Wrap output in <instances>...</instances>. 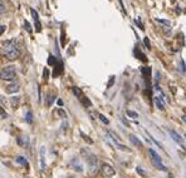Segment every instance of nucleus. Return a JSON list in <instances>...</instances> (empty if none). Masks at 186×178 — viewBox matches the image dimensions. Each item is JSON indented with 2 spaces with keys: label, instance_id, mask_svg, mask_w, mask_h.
<instances>
[{
  "label": "nucleus",
  "instance_id": "a878e982",
  "mask_svg": "<svg viewBox=\"0 0 186 178\" xmlns=\"http://www.w3.org/2000/svg\"><path fill=\"white\" fill-rule=\"evenodd\" d=\"M135 23L138 25V28H140L141 30H143V29H145V28H143V25H142V23L140 22V19H138V18H137V19H135Z\"/></svg>",
  "mask_w": 186,
  "mask_h": 178
},
{
  "label": "nucleus",
  "instance_id": "aec40b11",
  "mask_svg": "<svg viewBox=\"0 0 186 178\" xmlns=\"http://www.w3.org/2000/svg\"><path fill=\"white\" fill-rule=\"evenodd\" d=\"M16 162H18V163H20V164H24L25 167L28 166V162L24 159V157H18V158H16Z\"/></svg>",
  "mask_w": 186,
  "mask_h": 178
},
{
  "label": "nucleus",
  "instance_id": "7ed1b4c3",
  "mask_svg": "<svg viewBox=\"0 0 186 178\" xmlns=\"http://www.w3.org/2000/svg\"><path fill=\"white\" fill-rule=\"evenodd\" d=\"M16 77L15 68L12 67H5L2 72H0V79L2 80H13Z\"/></svg>",
  "mask_w": 186,
  "mask_h": 178
},
{
  "label": "nucleus",
  "instance_id": "a211bd4d",
  "mask_svg": "<svg viewBox=\"0 0 186 178\" xmlns=\"http://www.w3.org/2000/svg\"><path fill=\"white\" fill-rule=\"evenodd\" d=\"M6 12V5L3 0H0V14H4Z\"/></svg>",
  "mask_w": 186,
  "mask_h": 178
},
{
  "label": "nucleus",
  "instance_id": "f03ea898",
  "mask_svg": "<svg viewBox=\"0 0 186 178\" xmlns=\"http://www.w3.org/2000/svg\"><path fill=\"white\" fill-rule=\"evenodd\" d=\"M86 161H87L88 168H89V173L91 174L97 173V171L99 169V163H98V158H97V157L95 154H88Z\"/></svg>",
  "mask_w": 186,
  "mask_h": 178
},
{
  "label": "nucleus",
  "instance_id": "412c9836",
  "mask_svg": "<svg viewBox=\"0 0 186 178\" xmlns=\"http://www.w3.org/2000/svg\"><path fill=\"white\" fill-rule=\"evenodd\" d=\"M30 13H32V15H33V18H34V22H38V20H39V15H38V13L35 12L34 9H30Z\"/></svg>",
  "mask_w": 186,
  "mask_h": 178
},
{
  "label": "nucleus",
  "instance_id": "72a5a7b5",
  "mask_svg": "<svg viewBox=\"0 0 186 178\" xmlns=\"http://www.w3.org/2000/svg\"><path fill=\"white\" fill-rule=\"evenodd\" d=\"M182 120L186 123V116H182Z\"/></svg>",
  "mask_w": 186,
  "mask_h": 178
},
{
  "label": "nucleus",
  "instance_id": "9b49d317",
  "mask_svg": "<svg viewBox=\"0 0 186 178\" xmlns=\"http://www.w3.org/2000/svg\"><path fill=\"white\" fill-rule=\"evenodd\" d=\"M135 55H136V57H137L138 59H141L142 61H147V58L145 57V54L142 53V51H140V50H138L137 48L135 49Z\"/></svg>",
  "mask_w": 186,
  "mask_h": 178
},
{
  "label": "nucleus",
  "instance_id": "c9c22d12",
  "mask_svg": "<svg viewBox=\"0 0 186 178\" xmlns=\"http://www.w3.org/2000/svg\"><path fill=\"white\" fill-rule=\"evenodd\" d=\"M185 138H186V135H185Z\"/></svg>",
  "mask_w": 186,
  "mask_h": 178
},
{
  "label": "nucleus",
  "instance_id": "c756f323",
  "mask_svg": "<svg viewBox=\"0 0 186 178\" xmlns=\"http://www.w3.org/2000/svg\"><path fill=\"white\" fill-rule=\"evenodd\" d=\"M80 134H82V137H83V138H84V139H86V141H87L88 143H93V141H92V139H89V138L87 137V135H84L83 133H80Z\"/></svg>",
  "mask_w": 186,
  "mask_h": 178
},
{
  "label": "nucleus",
  "instance_id": "9d476101",
  "mask_svg": "<svg viewBox=\"0 0 186 178\" xmlns=\"http://www.w3.org/2000/svg\"><path fill=\"white\" fill-rule=\"evenodd\" d=\"M10 103H12V107H13L14 109H16L18 106H19V103H20V98H19V97H13V98H10Z\"/></svg>",
  "mask_w": 186,
  "mask_h": 178
},
{
  "label": "nucleus",
  "instance_id": "423d86ee",
  "mask_svg": "<svg viewBox=\"0 0 186 178\" xmlns=\"http://www.w3.org/2000/svg\"><path fill=\"white\" fill-rule=\"evenodd\" d=\"M170 134H171V137H172V139L176 142V143H179V144H184V139L181 138V135L176 132V131H173V129H170Z\"/></svg>",
  "mask_w": 186,
  "mask_h": 178
},
{
  "label": "nucleus",
  "instance_id": "c85d7f7f",
  "mask_svg": "<svg viewBox=\"0 0 186 178\" xmlns=\"http://www.w3.org/2000/svg\"><path fill=\"white\" fill-rule=\"evenodd\" d=\"M136 171H137V173H138V174H141V176H146V172H143V171L140 168V167H137Z\"/></svg>",
  "mask_w": 186,
  "mask_h": 178
},
{
  "label": "nucleus",
  "instance_id": "dca6fc26",
  "mask_svg": "<svg viewBox=\"0 0 186 178\" xmlns=\"http://www.w3.org/2000/svg\"><path fill=\"white\" fill-rule=\"evenodd\" d=\"M40 152H42V169H44L45 168V157H44V152H45V149H44V147H42V149H40Z\"/></svg>",
  "mask_w": 186,
  "mask_h": 178
},
{
  "label": "nucleus",
  "instance_id": "f3484780",
  "mask_svg": "<svg viewBox=\"0 0 186 178\" xmlns=\"http://www.w3.org/2000/svg\"><path fill=\"white\" fill-rule=\"evenodd\" d=\"M127 116H128L130 118H132V119L138 118V114H137L136 112H133V110H127Z\"/></svg>",
  "mask_w": 186,
  "mask_h": 178
},
{
  "label": "nucleus",
  "instance_id": "0eeeda50",
  "mask_svg": "<svg viewBox=\"0 0 186 178\" xmlns=\"http://www.w3.org/2000/svg\"><path fill=\"white\" fill-rule=\"evenodd\" d=\"M130 139H131V142L133 143V144H135L136 145V147H138V148H142V142L136 137V135L135 134H131L130 135Z\"/></svg>",
  "mask_w": 186,
  "mask_h": 178
},
{
  "label": "nucleus",
  "instance_id": "39448f33",
  "mask_svg": "<svg viewBox=\"0 0 186 178\" xmlns=\"http://www.w3.org/2000/svg\"><path fill=\"white\" fill-rule=\"evenodd\" d=\"M101 172H102L103 177H112V176H115V173H116L115 168H113L111 164H107V163L102 164V167H101Z\"/></svg>",
  "mask_w": 186,
  "mask_h": 178
},
{
  "label": "nucleus",
  "instance_id": "f257e3e1",
  "mask_svg": "<svg viewBox=\"0 0 186 178\" xmlns=\"http://www.w3.org/2000/svg\"><path fill=\"white\" fill-rule=\"evenodd\" d=\"M3 54L6 57V59L15 60L20 55V49L14 40H6L3 44Z\"/></svg>",
  "mask_w": 186,
  "mask_h": 178
},
{
  "label": "nucleus",
  "instance_id": "6ab92c4d",
  "mask_svg": "<svg viewBox=\"0 0 186 178\" xmlns=\"http://www.w3.org/2000/svg\"><path fill=\"white\" fill-rule=\"evenodd\" d=\"M57 63H58V60L54 58V57H49V59H48V64H50V65H55L57 64Z\"/></svg>",
  "mask_w": 186,
  "mask_h": 178
},
{
  "label": "nucleus",
  "instance_id": "f704fd0d",
  "mask_svg": "<svg viewBox=\"0 0 186 178\" xmlns=\"http://www.w3.org/2000/svg\"><path fill=\"white\" fill-rule=\"evenodd\" d=\"M169 178H173V176H172V174H170V176H169Z\"/></svg>",
  "mask_w": 186,
  "mask_h": 178
},
{
  "label": "nucleus",
  "instance_id": "393cba45",
  "mask_svg": "<svg viewBox=\"0 0 186 178\" xmlns=\"http://www.w3.org/2000/svg\"><path fill=\"white\" fill-rule=\"evenodd\" d=\"M98 117H99V119H101V120H102L103 123H105V124H108V123H109V120H108V119H107V118H106L105 116H103V114H99Z\"/></svg>",
  "mask_w": 186,
  "mask_h": 178
},
{
  "label": "nucleus",
  "instance_id": "473e14b6",
  "mask_svg": "<svg viewBox=\"0 0 186 178\" xmlns=\"http://www.w3.org/2000/svg\"><path fill=\"white\" fill-rule=\"evenodd\" d=\"M58 104H59V106H60V107H62V106H63V102H62V100H60V99H58Z\"/></svg>",
  "mask_w": 186,
  "mask_h": 178
},
{
  "label": "nucleus",
  "instance_id": "bb28decb",
  "mask_svg": "<svg viewBox=\"0 0 186 178\" xmlns=\"http://www.w3.org/2000/svg\"><path fill=\"white\" fill-rule=\"evenodd\" d=\"M113 83H115V77H111V79H109V82H108V88H111L112 86H113Z\"/></svg>",
  "mask_w": 186,
  "mask_h": 178
},
{
  "label": "nucleus",
  "instance_id": "b1692460",
  "mask_svg": "<svg viewBox=\"0 0 186 178\" xmlns=\"http://www.w3.org/2000/svg\"><path fill=\"white\" fill-rule=\"evenodd\" d=\"M24 25H25V29H27V31L28 33H32V26H30V24H29V22H24Z\"/></svg>",
  "mask_w": 186,
  "mask_h": 178
},
{
  "label": "nucleus",
  "instance_id": "20e7f679",
  "mask_svg": "<svg viewBox=\"0 0 186 178\" xmlns=\"http://www.w3.org/2000/svg\"><path fill=\"white\" fill-rule=\"evenodd\" d=\"M150 155H151V159H152L153 166L156 167L157 169L163 171V172H166V171H167L166 167H165V166L162 164V162H161V157L156 153V151H155V149H150Z\"/></svg>",
  "mask_w": 186,
  "mask_h": 178
},
{
  "label": "nucleus",
  "instance_id": "5701e85b",
  "mask_svg": "<svg viewBox=\"0 0 186 178\" xmlns=\"http://www.w3.org/2000/svg\"><path fill=\"white\" fill-rule=\"evenodd\" d=\"M143 43H145V45L147 47V49H151V43H150V39H148L147 37L143 39Z\"/></svg>",
  "mask_w": 186,
  "mask_h": 178
},
{
  "label": "nucleus",
  "instance_id": "cd10ccee",
  "mask_svg": "<svg viewBox=\"0 0 186 178\" xmlns=\"http://www.w3.org/2000/svg\"><path fill=\"white\" fill-rule=\"evenodd\" d=\"M35 30H37V31H40V30H42V25H40L39 22H35Z\"/></svg>",
  "mask_w": 186,
  "mask_h": 178
},
{
  "label": "nucleus",
  "instance_id": "ddd939ff",
  "mask_svg": "<svg viewBox=\"0 0 186 178\" xmlns=\"http://www.w3.org/2000/svg\"><path fill=\"white\" fill-rule=\"evenodd\" d=\"M142 73L145 75V79H150V75H151V69L150 68H142Z\"/></svg>",
  "mask_w": 186,
  "mask_h": 178
},
{
  "label": "nucleus",
  "instance_id": "4be33fe9",
  "mask_svg": "<svg viewBox=\"0 0 186 178\" xmlns=\"http://www.w3.org/2000/svg\"><path fill=\"white\" fill-rule=\"evenodd\" d=\"M156 22H159V23H161V24H165V25H167V26H170V22L169 20H163V19H156Z\"/></svg>",
  "mask_w": 186,
  "mask_h": 178
},
{
  "label": "nucleus",
  "instance_id": "2eb2a0df",
  "mask_svg": "<svg viewBox=\"0 0 186 178\" xmlns=\"http://www.w3.org/2000/svg\"><path fill=\"white\" fill-rule=\"evenodd\" d=\"M25 120H27V123H33V114H32V112H27V114H25Z\"/></svg>",
  "mask_w": 186,
  "mask_h": 178
},
{
  "label": "nucleus",
  "instance_id": "1a4fd4ad",
  "mask_svg": "<svg viewBox=\"0 0 186 178\" xmlns=\"http://www.w3.org/2000/svg\"><path fill=\"white\" fill-rule=\"evenodd\" d=\"M72 92H73V94L78 98V99H80L82 97H83V93H82V90L78 88V87H72Z\"/></svg>",
  "mask_w": 186,
  "mask_h": 178
},
{
  "label": "nucleus",
  "instance_id": "4468645a",
  "mask_svg": "<svg viewBox=\"0 0 186 178\" xmlns=\"http://www.w3.org/2000/svg\"><path fill=\"white\" fill-rule=\"evenodd\" d=\"M79 100H82V103H83L84 107H92V103H91V100L87 97H82Z\"/></svg>",
  "mask_w": 186,
  "mask_h": 178
},
{
  "label": "nucleus",
  "instance_id": "6e6552de",
  "mask_svg": "<svg viewBox=\"0 0 186 178\" xmlns=\"http://www.w3.org/2000/svg\"><path fill=\"white\" fill-rule=\"evenodd\" d=\"M19 87H20L19 83H16V82L15 83H12V84L8 86V92L9 93H16L19 90Z\"/></svg>",
  "mask_w": 186,
  "mask_h": 178
},
{
  "label": "nucleus",
  "instance_id": "7c9ffc66",
  "mask_svg": "<svg viewBox=\"0 0 186 178\" xmlns=\"http://www.w3.org/2000/svg\"><path fill=\"white\" fill-rule=\"evenodd\" d=\"M4 31H5V26H4V25H2V26H0V35H2V34L4 33Z\"/></svg>",
  "mask_w": 186,
  "mask_h": 178
},
{
  "label": "nucleus",
  "instance_id": "2f4dec72",
  "mask_svg": "<svg viewBox=\"0 0 186 178\" xmlns=\"http://www.w3.org/2000/svg\"><path fill=\"white\" fill-rule=\"evenodd\" d=\"M44 78H45V80L48 79V70H47V69L44 70Z\"/></svg>",
  "mask_w": 186,
  "mask_h": 178
},
{
  "label": "nucleus",
  "instance_id": "f8f14e48",
  "mask_svg": "<svg viewBox=\"0 0 186 178\" xmlns=\"http://www.w3.org/2000/svg\"><path fill=\"white\" fill-rule=\"evenodd\" d=\"M155 103H156V106H157V108H159V109H161V110H163V109H165V106H163V103L161 102L160 97H155Z\"/></svg>",
  "mask_w": 186,
  "mask_h": 178
}]
</instances>
